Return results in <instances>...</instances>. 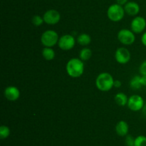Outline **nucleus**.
I'll use <instances>...</instances> for the list:
<instances>
[{"label":"nucleus","instance_id":"nucleus-1","mask_svg":"<svg viewBox=\"0 0 146 146\" xmlns=\"http://www.w3.org/2000/svg\"><path fill=\"white\" fill-rule=\"evenodd\" d=\"M66 70L70 77L77 78L84 73V63L80 58H72L67 62Z\"/></svg>","mask_w":146,"mask_h":146},{"label":"nucleus","instance_id":"nucleus-2","mask_svg":"<svg viewBox=\"0 0 146 146\" xmlns=\"http://www.w3.org/2000/svg\"><path fill=\"white\" fill-rule=\"evenodd\" d=\"M113 77L108 72L101 73L96 80V85L97 88L102 92H108L111 90L113 87Z\"/></svg>","mask_w":146,"mask_h":146},{"label":"nucleus","instance_id":"nucleus-3","mask_svg":"<svg viewBox=\"0 0 146 146\" xmlns=\"http://www.w3.org/2000/svg\"><path fill=\"white\" fill-rule=\"evenodd\" d=\"M124 7L118 4H114L110 6L107 11V16L112 21H119L125 15Z\"/></svg>","mask_w":146,"mask_h":146},{"label":"nucleus","instance_id":"nucleus-4","mask_svg":"<svg viewBox=\"0 0 146 146\" xmlns=\"http://www.w3.org/2000/svg\"><path fill=\"white\" fill-rule=\"evenodd\" d=\"M58 35L54 30H46L41 37V42L45 47H52L58 42Z\"/></svg>","mask_w":146,"mask_h":146},{"label":"nucleus","instance_id":"nucleus-5","mask_svg":"<svg viewBox=\"0 0 146 146\" xmlns=\"http://www.w3.org/2000/svg\"><path fill=\"white\" fill-rule=\"evenodd\" d=\"M118 40L124 45H131L135 42V37L132 30L123 29L118 31Z\"/></svg>","mask_w":146,"mask_h":146},{"label":"nucleus","instance_id":"nucleus-6","mask_svg":"<svg viewBox=\"0 0 146 146\" xmlns=\"http://www.w3.org/2000/svg\"><path fill=\"white\" fill-rule=\"evenodd\" d=\"M75 38L71 34H64L61 36L58 40V47L64 51H68L74 48L75 46Z\"/></svg>","mask_w":146,"mask_h":146},{"label":"nucleus","instance_id":"nucleus-7","mask_svg":"<svg viewBox=\"0 0 146 146\" xmlns=\"http://www.w3.org/2000/svg\"><path fill=\"white\" fill-rule=\"evenodd\" d=\"M128 107L133 111H139L144 107V100L138 94H133L128 98Z\"/></svg>","mask_w":146,"mask_h":146},{"label":"nucleus","instance_id":"nucleus-8","mask_svg":"<svg viewBox=\"0 0 146 146\" xmlns=\"http://www.w3.org/2000/svg\"><path fill=\"white\" fill-rule=\"evenodd\" d=\"M44 22L50 25H54L57 24L61 19V15L59 12L55 9H49L44 13Z\"/></svg>","mask_w":146,"mask_h":146},{"label":"nucleus","instance_id":"nucleus-9","mask_svg":"<svg viewBox=\"0 0 146 146\" xmlns=\"http://www.w3.org/2000/svg\"><path fill=\"white\" fill-rule=\"evenodd\" d=\"M115 60L120 64H126L131 60V53L125 47H119L115 53Z\"/></svg>","mask_w":146,"mask_h":146},{"label":"nucleus","instance_id":"nucleus-10","mask_svg":"<svg viewBox=\"0 0 146 146\" xmlns=\"http://www.w3.org/2000/svg\"><path fill=\"white\" fill-rule=\"evenodd\" d=\"M131 27L132 31L135 34H140L145 29L146 20L142 17H135L131 21Z\"/></svg>","mask_w":146,"mask_h":146},{"label":"nucleus","instance_id":"nucleus-11","mask_svg":"<svg viewBox=\"0 0 146 146\" xmlns=\"http://www.w3.org/2000/svg\"><path fill=\"white\" fill-rule=\"evenodd\" d=\"M4 96L9 101H16L20 97L19 90L14 86H9L4 90Z\"/></svg>","mask_w":146,"mask_h":146},{"label":"nucleus","instance_id":"nucleus-12","mask_svg":"<svg viewBox=\"0 0 146 146\" xmlns=\"http://www.w3.org/2000/svg\"><path fill=\"white\" fill-rule=\"evenodd\" d=\"M125 12L129 16H136L140 11V7L135 1H129L124 6Z\"/></svg>","mask_w":146,"mask_h":146},{"label":"nucleus","instance_id":"nucleus-13","mask_svg":"<svg viewBox=\"0 0 146 146\" xmlns=\"http://www.w3.org/2000/svg\"><path fill=\"white\" fill-rule=\"evenodd\" d=\"M128 130H129V127H128V123L124 120L119 121L115 126V132L118 135L121 137L126 136L128 135Z\"/></svg>","mask_w":146,"mask_h":146},{"label":"nucleus","instance_id":"nucleus-14","mask_svg":"<svg viewBox=\"0 0 146 146\" xmlns=\"http://www.w3.org/2000/svg\"><path fill=\"white\" fill-rule=\"evenodd\" d=\"M115 102L119 106H125V104H128V98L127 97V95L123 92H118L115 94L114 97Z\"/></svg>","mask_w":146,"mask_h":146},{"label":"nucleus","instance_id":"nucleus-15","mask_svg":"<svg viewBox=\"0 0 146 146\" xmlns=\"http://www.w3.org/2000/svg\"><path fill=\"white\" fill-rule=\"evenodd\" d=\"M143 84L141 82V76L135 75L130 81V87L134 90H139L142 87Z\"/></svg>","mask_w":146,"mask_h":146},{"label":"nucleus","instance_id":"nucleus-16","mask_svg":"<svg viewBox=\"0 0 146 146\" xmlns=\"http://www.w3.org/2000/svg\"><path fill=\"white\" fill-rule=\"evenodd\" d=\"M55 52L51 47H45L42 50V56L47 61H51L55 57Z\"/></svg>","mask_w":146,"mask_h":146},{"label":"nucleus","instance_id":"nucleus-17","mask_svg":"<svg viewBox=\"0 0 146 146\" xmlns=\"http://www.w3.org/2000/svg\"><path fill=\"white\" fill-rule=\"evenodd\" d=\"M77 42L81 46H87L91 42V37L89 34L83 33L77 37Z\"/></svg>","mask_w":146,"mask_h":146},{"label":"nucleus","instance_id":"nucleus-18","mask_svg":"<svg viewBox=\"0 0 146 146\" xmlns=\"http://www.w3.org/2000/svg\"><path fill=\"white\" fill-rule=\"evenodd\" d=\"M92 56V52L91 50L87 47H84L81 50L79 53V57L82 61H87L90 60Z\"/></svg>","mask_w":146,"mask_h":146},{"label":"nucleus","instance_id":"nucleus-19","mask_svg":"<svg viewBox=\"0 0 146 146\" xmlns=\"http://www.w3.org/2000/svg\"><path fill=\"white\" fill-rule=\"evenodd\" d=\"M10 129L6 125H1L0 127V138L6 139L10 135Z\"/></svg>","mask_w":146,"mask_h":146},{"label":"nucleus","instance_id":"nucleus-20","mask_svg":"<svg viewBox=\"0 0 146 146\" xmlns=\"http://www.w3.org/2000/svg\"><path fill=\"white\" fill-rule=\"evenodd\" d=\"M135 146H146V137L139 135L135 139Z\"/></svg>","mask_w":146,"mask_h":146},{"label":"nucleus","instance_id":"nucleus-21","mask_svg":"<svg viewBox=\"0 0 146 146\" xmlns=\"http://www.w3.org/2000/svg\"><path fill=\"white\" fill-rule=\"evenodd\" d=\"M31 21H32V24H34V25L38 27V26H41V24L44 22V18L40 17L39 15H35L32 17Z\"/></svg>","mask_w":146,"mask_h":146},{"label":"nucleus","instance_id":"nucleus-22","mask_svg":"<svg viewBox=\"0 0 146 146\" xmlns=\"http://www.w3.org/2000/svg\"><path fill=\"white\" fill-rule=\"evenodd\" d=\"M135 139L132 135H127L125 136V143L127 146H135Z\"/></svg>","mask_w":146,"mask_h":146},{"label":"nucleus","instance_id":"nucleus-23","mask_svg":"<svg viewBox=\"0 0 146 146\" xmlns=\"http://www.w3.org/2000/svg\"><path fill=\"white\" fill-rule=\"evenodd\" d=\"M139 72L142 75L146 76V60L141 64L139 67Z\"/></svg>","mask_w":146,"mask_h":146},{"label":"nucleus","instance_id":"nucleus-24","mask_svg":"<svg viewBox=\"0 0 146 146\" xmlns=\"http://www.w3.org/2000/svg\"><path fill=\"white\" fill-rule=\"evenodd\" d=\"M121 86V82L120 80H114V83H113V87H116V88H118Z\"/></svg>","mask_w":146,"mask_h":146},{"label":"nucleus","instance_id":"nucleus-25","mask_svg":"<svg viewBox=\"0 0 146 146\" xmlns=\"http://www.w3.org/2000/svg\"><path fill=\"white\" fill-rule=\"evenodd\" d=\"M141 42H142L143 44L146 47V31L145 33H143V34L141 37Z\"/></svg>","mask_w":146,"mask_h":146},{"label":"nucleus","instance_id":"nucleus-26","mask_svg":"<svg viewBox=\"0 0 146 146\" xmlns=\"http://www.w3.org/2000/svg\"><path fill=\"white\" fill-rule=\"evenodd\" d=\"M117 1V4H120V5L123 6V5H125V4L128 3V0H116Z\"/></svg>","mask_w":146,"mask_h":146},{"label":"nucleus","instance_id":"nucleus-27","mask_svg":"<svg viewBox=\"0 0 146 146\" xmlns=\"http://www.w3.org/2000/svg\"><path fill=\"white\" fill-rule=\"evenodd\" d=\"M141 82H142L143 86H146V76H141Z\"/></svg>","mask_w":146,"mask_h":146},{"label":"nucleus","instance_id":"nucleus-28","mask_svg":"<svg viewBox=\"0 0 146 146\" xmlns=\"http://www.w3.org/2000/svg\"><path fill=\"white\" fill-rule=\"evenodd\" d=\"M142 111H143V115H146V104H144V107H143Z\"/></svg>","mask_w":146,"mask_h":146}]
</instances>
